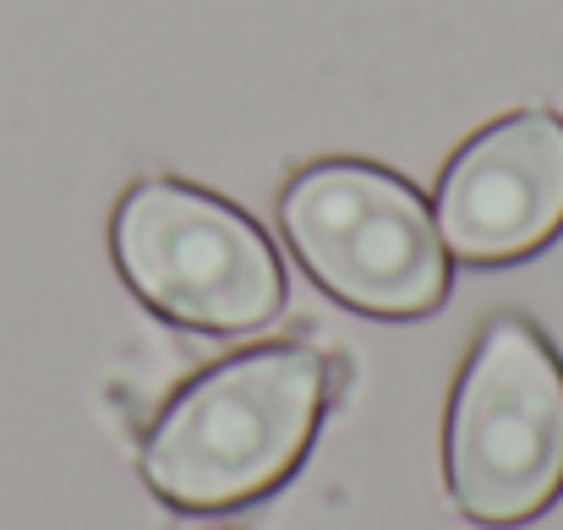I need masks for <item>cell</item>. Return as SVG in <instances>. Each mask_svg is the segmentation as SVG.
Listing matches in <instances>:
<instances>
[{
    "label": "cell",
    "instance_id": "5",
    "mask_svg": "<svg viewBox=\"0 0 563 530\" xmlns=\"http://www.w3.org/2000/svg\"><path fill=\"white\" fill-rule=\"evenodd\" d=\"M432 224L465 263H509L548 246L563 224V121L548 110L487 126L438 186Z\"/></svg>",
    "mask_w": 563,
    "mask_h": 530
},
{
    "label": "cell",
    "instance_id": "3",
    "mask_svg": "<svg viewBox=\"0 0 563 530\" xmlns=\"http://www.w3.org/2000/svg\"><path fill=\"white\" fill-rule=\"evenodd\" d=\"M279 224L301 268L356 312L421 318L449 290V252L427 202L373 165H312L290 180Z\"/></svg>",
    "mask_w": 563,
    "mask_h": 530
},
{
    "label": "cell",
    "instance_id": "2",
    "mask_svg": "<svg viewBox=\"0 0 563 530\" xmlns=\"http://www.w3.org/2000/svg\"><path fill=\"white\" fill-rule=\"evenodd\" d=\"M563 487V372L520 318L487 323L449 410V493L476 526L537 520Z\"/></svg>",
    "mask_w": 563,
    "mask_h": 530
},
{
    "label": "cell",
    "instance_id": "4",
    "mask_svg": "<svg viewBox=\"0 0 563 530\" xmlns=\"http://www.w3.org/2000/svg\"><path fill=\"white\" fill-rule=\"evenodd\" d=\"M115 257L154 312L208 334L257 329L285 307V274L263 230L181 180H143L126 191Z\"/></svg>",
    "mask_w": 563,
    "mask_h": 530
},
{
    "label": "cell",
    "instance_id": "1",
    "mask_svg": "<svg viewBox=\"0 0 563 530\" xmlns=\"http://www.w3.org/2000/svg\"><path fill=\"white\" fill-rule=\"evenodd\" d=\"M329 394L312 345H268L187 383L143 443L148 487L176 509H235L279 487L307 454Z\"/></svg>",
    "mask_w": 563,
    "mask_h": 530
}]
</instances>
